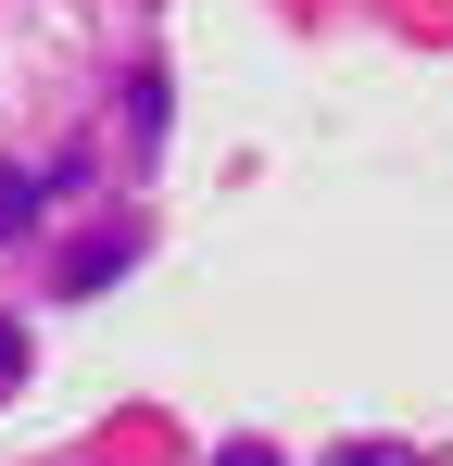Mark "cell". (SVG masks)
<instances>
[{
  "instance_id": "cell-1",
  "label": "cell",
  "mask_w": 453,
  "mask_h": 466,
  "mask_svg": "<svg viewBox=\"0 0 453 466\" xmlns=\"http://www.w3.org/2000/svg\"><path fill=\"white\" fill-rule=\"evenodd\" d=\"M25 215H38V177H13V164H0V239H25Z\"/></svg>"
},
{
  "instance_id": "cell-4",
  "label": "cell",
  "mask_w": 453,
  "mask_h": 466,
  "mask_svg": "<svg viewBox=\"0 0 453 466\" xmlns=\"http://www.w3.org/2000/svg\"><path fill=\"white\" fill-rule=\"evenodd\" d=\"M13 366H25V340H13V328H0V379H13Z\"/></svg>"
},
{
  "instance_id": "cell-2",
  "label": "cell",
  "mask_w": 453,
  "mask_h": 466,
  "mask_svg": "<svg viewBox=\"0 0 453 466\" xmlns=\"http://www.w3.org/2000/svg\"><path fill=\"white\" fill-rule=\"evenodd\" d=\"M327 466H416V454H390V441H353V454H327Z\"/></svg>"
},
{
  "instance_id": "cell-3",
  "label": "cell",
  "mask_w": 453,
  "mask_h": 466,
  "mask_svg": "<svg viewBox=\"0 0 453 466\" xmlns=\"http://www.w3.org/2000/svg\"><path fill=\"white\" fill-rule=\"evenodd\" d=\"M215 466H277V454H265V441H226V454H215Z\"/></svg>"
}]
</instances>
